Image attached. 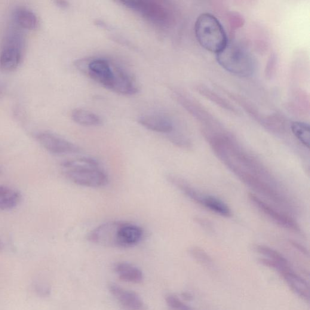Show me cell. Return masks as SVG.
<instances>
[{"label":"cell","mask_w":310,"mask_h":310,"mask_svg":"<svg viewBox=\"0 0 310 310\" xmlns=\"http://www.w3.org/2000/svg\"><path fill=\"white\" fill-rule=\"evenodd\" d=\"M75 66L103 87L122 95L131 96L139 88L133 76L123 66L106 58H85Z\"/></svg>","instance_id":"obj_1"},{"label":"cell","mask_w":310,"mask_h":310,"mask_svg":"<svg viewBox=\"0 0 310 310\" xmlns=\"http://www.w3.org/2000/svg\"><path fill=\"white\" fill-rule=\"evenodd\" d=\"M61 166L64 176L76 185L100 188L109 183L108 176L96 159L87 157L69 159L63 162Z\"/></svg>","instance_id":"obj_2"},{"label":"cell","mask_w":310,"mask_h":310,"mask_svg":"<svg viewBox=\"0 0 310 310\" xmlns=\"http://www.w3.org/2000/svg\"><path fill=\"white\" fill-rule=\"evenodd\" d=\"M219 65L227 72L239 77H250L256 69V62L246 48L235 42H228L216 54Z\"/></svg>","instance_id":"obj_3"},{"label":"cell","mask_w":310,"mask_h":310,"mask_svg":"<svg viewBox=\"0 0 310 310\" xmlns=\"http://www.w3.org/2000/svg\"><path fill=\"white\" fill-rule=\"evenodd\" d=\"M196 39L202 48L217 54L228 43V38L224 27L212 14H202L195 24Z\"/></svg>","instance_id":"obj_4"},{"label":"cell","mask_w":310,"mask_h":310,"mask_svg":"<svg viewBox=\"0 0 310 310\" xmlns=\"http://www.w3.org/2000/svg\"><path fill=\"white\" fill-rule=\"evenodd\" d=\"M24 48V36L19 27H9L0 50V69L6 72L16 69L22 61Z\"/></svg>","instance_id":"obj_5"},{"label":"cell","mask_w":310,"mask_h":310,"mask_svg":"<svg viewBox=\"0 0 310 310\" xmlns=\"http://www.w3.org/2000/svg\"><path fill=\"white\" fill-rule=\"evenodd\" d=\"M119 3L159 27H167L172 23V12L161 2L153 0H128Z\"/></svg>","instance_id":"obj_6"},{"label":"cell","mask_w":310,"mask_h":310,"mask_svg":"<svg viewBox=\"0 0 310 310\" xmlns=\"http://www.w3.org/2000/svg\"><path fill=\"white\" fill-rule=\"evenodd\" d=\"M36 139L45 150L55 155L75 154L81 152L77 145L51 131L38 132Z\"/></svg>","instance_id":"obj_7"},{"label":"cell","mask_w":310,"mask_h":310,"mask_svg":"<svg viewBox=\"0 0 310 310\" xmlns=\"http://www.w3.org/2000/svg\"><path fill=\"white\" fill-rule=\"evenodd\" d=\"M122 223L113 220L101 224L89 233L87 239L95 244L118 247Z\"/></svg>","instance_id":"obj_8"},{"label":"cell","mask_w":310,"mask_h":310,"mask_svg":"<svg viewBox=\"0 0 310 310\" xmlns=\"http://www.w3.org/2000/svg\"><path fill=\"white\" fill-rule=\"evenodd\" d=\"M248 199H250L251 203L255 206L257 209L259 210L263 214L268 216L270 219L273 220V222L278 224L285 229L291 230L295 232L300 231L298 224L293 218L286 214L279 212V211L275 209L274 208L270 206L268 204L263 201L258 196L254 195V193H250L248 194Z\"/></svg>","instance_id":"obj_9"},{"label":"cell","mask_w":310,"mask_h":310,"mask_svg":"<svg viewBox=\"0 0 310 310\" xmlns=\"http://www.w3.org/2000/svg\"><path fill=\"white\" fill-rule=\"evenodd\" d=\"M109 290L124 310H145L143 300L134 291L125 289L118 284H110Z\"/></svg>","instance_id":"obj_10"},{"label":"cell","mask_w":310,"mask_h":310,"mask_svg":"<svg viewBox=\"0 0 310 310\" xmlns=\"http://www.w3.org/2000/svg\"><path fill=\"white\" fill-rule=\"evenodd\" d=\"M138 122L147 129L155 132L170 134L174 130L172 121L163 115H144L138 118Z\"/></svg>","instance_id":"obj_11"},{"label":"cell","mask_w":310,"mask_h":310,"mask_svg":"<svg viewBox=\"0 0 310 310\" xmlns=\"http://www.w3.org/2000/svg\"><path fill=\"white\" fill-rule=\"evenodd\" d=\"M143 236V230L140 226L123 222L119 232L118 247H132L142 241Z\"/></svg>","instance_id":"obj_12"},{"label":"cell","mask_w":310,"mask_h":310,"mask_svg":"<svg viewBox=\"0 0 310 310\" xmlns=\"http://www.w3.org/2000/svg\"><path fill=\"white\" fill-rule=\"evenodd\" d=\"M13 20L15 25L21 29L34 30L39 24L38 18L35 12L24 7L15 9Z\"/></svg>","instance_id":"obj_13"},{"label":"cell","mask_w":310,"mask_h":310,"mask_svg":"<svg viewBox=\"0 0 310 310\" xmlns=\"http://www.w3.org/2000/svg\"><path fill=\"white\" fill-rule=\"evenodd\" d=\"M281 275L283 276L288 286L297 296L305 301H308L309 289L308 285L305 280L296 275L292 270L285 272Z\"/></svg>","instance_id":"obj_14"},{"label":"cell","mask_w":310,"mask_h":310,"mask_svg":"<svg viewBox=\"0 0 310 310\" xmlns=\"http://www.w3.org/2000/svg\"><path fill=\"white\" fill-rule=\"evenodd\" d=\"M116 274L121 280L138 284L143 281L144 275L137 267L127 262H119L115 267Z\"/></svg>","instance_id":"obj_15"},{"label":"cell","mask_w":310,"mask_h":310,"mask_svg":"<svg viewBox=\"0 0 310 310\" xmlns=\"http://www.w3.org/2000/svg\"><path fill=\"white\" fill-rule=\"evenodd\" d=\"M21 201V193L5 185H0V210H11L16 208Z\"/></svg>","instance_id":"obj_16"},{"label":"cell","mask_w":310,"mask_h":310,"mask_svg":"<svg viewBox=\"0 0 310 310\" xmlns=\"http://www.w3.org/2000/svg\"><path fill=\"white\" fill-rule=\"evenodd\" d=\"M199 204L223 217H228L232 214L228 205L215 196L202 194Z\"/></svg>","instance_id":"obj_17"},{"label":"cell","mask_w":310,"mask_h":310,"mask_svg":"<svg viewBox=\"0 0 310 310\" xmlns=\"http://www.w3.org/2000/svg\"><path fill=\"white\" fill-rule=\"evenodd\" d=\"M72 120L82 126H98L103 123L102 119L93 112L82 109H75L71 113Z\"/></svg>","instance_id":"obj_18"},{"label":"cell","mask_w":310,"mask_h":310,"mask_svg":"<svg viewBox=\"0 0 310 310\" xmlns=\"http://www.w3.org/2000/svg\"><path fill=\"white\" fill-rule=\"evenodd\" d=\"M291 129L294 136L306 148H309L310 127L305 122L295 121L291 125Z\"/></svg>","instance_id":"obj_19"},{"label":"cell","mask_w":310,"mask_h":310,"mask_svg":"<svg viewBox=\"0 0 310 310\" xmlns=\"http://www.w3.org/2000/svg\"><path fill=\"white\" fill-rule=\"evenodd\" d=\"M253 249L256 253L267 257V259L275 260L284 264H288L287 260L278 251L263 245H254Z\"/></svg>","instance_id":"obj_20"},{"label":"cell","mask_w":310,"mask_h":310,"mask_svg":"<svg viewBox=\"0 0 310 310\" xmlns=\"http://www.w3.org/2000/svg\"><path fill=\"white\" fill-rule=\"evenodd\" d=\"M189 253L196 261L202 265L208 267V268L213 266L212 259L202 248L198 247H192L189 250Z\"/></svg>","instance_id":"obj_21"},{"label":"cell","mask_w":310,"mask_h":310,"mask_svg":"<svg viewBox=\"0 0 310 310\" xmlns=\"http://www.w3.org/2000/svg\"><path fill=\"white\" fill-rule=\"evenodd\" d=\"M258 262L263 266L277 270L281 275L291 270L289 264H284V263L267 258H260Z\"/></svg>","instance_id":"obj_22"},{"label":"cell","mask_w":310,"mask_h":310,"mask_svg":"<svg viewBox=\"0 0 310 310\" xmlns=\"http://www.w3.org/2000/svg\"><path fill=\"white\" fill-rule=\"evenodd\" d=\"M199 91H200L201 93L204 95V96L207 97L208 99L213 101V102L216 103L219 106L224 107V108H226L227 110H234V109L233 108L230 104L227 103L226 101L222 99L220 97H217V95L214 94L212 92L208 90V89H205L204 87H202L199 89Z\"/></svg>","instance_id":"obj_23"},{"label":"cell","mask_w":310,"mask_h":310,"mask_svg":"<svg viewBox=\"0 0 310 310\" xmlns=\"http://www.w3.org/2000/svg\"><path fill=\"white\" fill-rule=\"evenodd\" d=\"M165 302L170 308L176 310H190V308L188 305L183 302L182 300L180 299L173 294H168L165 297Z\"/></svg>","instance_id":"obj_24"},{"label":"cell","mask_w":310,"mask_h":310,"mask_svg":"<svg viewBox=\"0 0 310 310\" xmlns=\"http://www.w3.org/2000/svg\"><path fill=\"white\" fill-rule=\"evenodd\" d=\"M169 138L171 142L176 146L183 148H188L190 147V142L183 136L179 135L170 134Z\"/></svg>","instance_id":"obj_25"},{"label":"cell","mask_w":310,"mask_h":310,"mask_svg":"<svg viewBox=\"0 0 310 310\" xmlns=\"http://www.w3.org/2000/svg\"><path fill=\"white\" fill-rule=\"evenodd\" d=\"M276 63H277V57L275 54H272L269 58L268 63L266 66V77L271 78L276 69Z\"/></svg>","instance_id":"obj_26"},{"label":"cell","mask_w":310,"mask_h":310,"mask_svg":"<svg viewBox=\"0 0 310 310\" xmlns=\"http://www.w3.org/2000/svg\"><path fill=\"white\" fill-rule=\"evenodd\" d=\"M195 222L199 224V226L202 227V229L209 232H213V224L208 220L201 218V217H196L195 219Z\"/></svg>","instance_id":"obj_27"},{"label":"cell","mask_w":310,"mask_h":310,"mask_svg":"<svg viewBox=\"0 0 310 310\" xmlns=\"http://www.w3.org/2000/svg\"><path fill=\"white\" fill-rule=\"evenodd\" d=\"M290 243L292 244L293 246L295 247L296 249L300 251V252L302 253L303 254H305V255L306 256L309 255V253H308V250H306L304 247L302 246V245H300V244L297 243V242L295 241H290Z\"/></svg>","instance_id":"obj_28"},{"label":"cell","mask_w":310,"mask_h":310,"mask_svg":"<svg viewBox=\"0 0 310 310\" xmlns=\"http://www.w3.org/2000/svg\"><path fill=\"white\" fill-rule=\"evenodd\" d=\"M36 291H38L39 294H41V295H47V294H49L48 288L44 287L43 285H38L37 288H36Z\"/></svg>","instance_id":"obj_29"},{"label":"cell","mask_w":310,"mask_h":310,"mask_svg":"<svg viewBox=\"0 0 310 310\" xmlns=\"http://www.w3.org/2000/svg\"><path fill=\"white\" fill-rule=\"evenodd\" d=\"M58 7L61 9H66L69 6V3L66 1H57L55 2Z\"/></svg>","instance_id":"obj_30"},{"label":"cell","mask_w":310,"mask_h":310,"mask_svg":"<svg viewBox=\"0 0 310 310\" xmlns=\"http://www.w3.org/2000/svg\"><path fill=\"white\" fill-rule=\"evenodd\" d=\"M183 297L186 300H191L192 299V296L188 293H184L183 294Z\"/></svg>","instance_id":"obj_31"},{"label":"cell","mask_w":310,"mask_h":310,"mask_svg":"<svg viewBox=\"0 0 310 310\" xmlns=\"http://www.w3.org/2000/svg\"><path fill=\"white\" fill-rule=\"evenodd\" d=\"M5 88V85H3L2 83H0V97H1L2 95L4 94Z\"/></svg>","instance_id":"obj_32"},{"label":"cell","mask_w":310,"mask_h":310,"mask_svg":"<svg viewBox=\"0 0 310 310\" xmlns=\"http://www.w3.org/2000/svg\"><path fill=\"white\" fill-rule=\"evenodd\" d=\"M1 173H2V170L0 169V174H1Z\"/></svg>","instance_id":"obj_33"}]
</instances>
